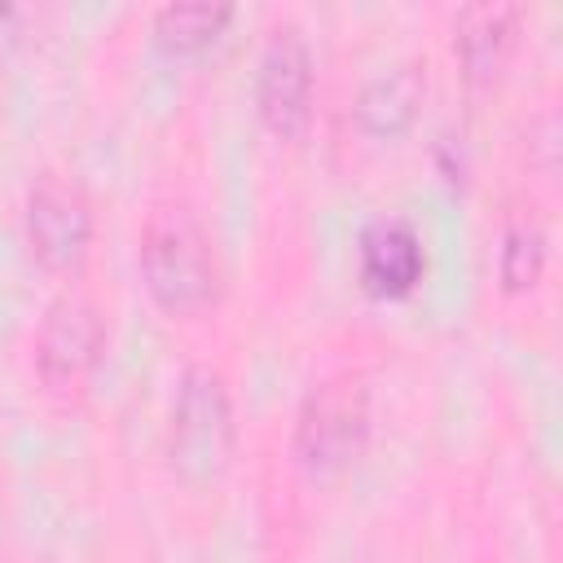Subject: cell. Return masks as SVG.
<instances>
[{
  "mask_svg": "<svg viewBox=\"0 0 563 563\" xmlns=\"http://www.w3.org/2000/svg\"><path fill=\"white\" fill-rule=\"evenodd\" d=\"M141 277L163 312H198L220 295V260L207 224L185 202H158L141 229Z\"/></svg>",
  "mask_w": 563,
  "mask_h": 563,
  "instance_id": "obj_1",
  "label": "cell"
},
{
  "mask_svg": "<svg viewBox=\"0 0 563 563\" xmlns=\"http://www.w3.org/2000/svg\"><path fill=\"white\" fill-rule=\"evenodd\" d=\"M233 400L211 365H189L172 396L167 462L185 484H211L233 457Z\"/></svg>",
  "mask_w": 563,
  "mask_h": 563,
  "instance_id": "obj_2",
  "label": "cell"
},
{
  "mask_svg": "<svg viewBox=\"0 0 563 563\" xmlns=\"http://www.w3.org/2000/svg\"><path fill=\"white\" fill-rule=\"evenodd\" d=\"M369 444V391L361 378L339 374L317 383L299 413H295V462L308 475H339L347 471Z\"/></svg>",
  "mask_w": 563,
  "mask_h": 563,
  "instance_id": "obj_3",
  "label": "cell"
},
{
  "mask_svg": "<svg viewBox=\"0 0 563 563\" xmlns=\"http://www.w3.org/2000/svg\"><path fill=\"white\" fill-rule=\"evenodd\" d=\"M106 321L88 295H57L35 330V369L53 391H75L101 361Z\"/></svg>",
  "mask_w": 563,
  "mask_h": 563,
  "instance_id": "obj_4",
  "label": "cell"
},
{
  "mask_svg": "<svg viewBox=\"0 0 563 563\" xmlns=\"http://www.w3.org/2000/svg\"><path fill=\"white\" fill-rule=\"evenodd\" d=\"M255 106L273 136L290 141L303 132L312 110V53L299 26L282 22L268 31L260 70H255Z\"/></svg>",
  "mask_w": 563,
  "mask_h": 563,
  "instance_id": "obj_5",
  "label": "cell"
},
{
  "mask_svg": "<svg viewBox=\"0 0 563 563\" xmlns=\"http://www.w3.org/2000/svg\"><path fill=\"white\" fill-rule=\"evenodd\" d=\"M26 242L44 268H70L92 242L88 194L57 172H44L26 194Z\"/></svg>",
  "mask_w": 563,
  "mask_h": 563,
  "instance_id": "obj_6",
  "label": "cell"
},
{
  "mask_svg": "<svg viewBox=\"0 0 563 563\" xmlns=\"http://www.w3.org/2000/svg\"><path fill=\"white\" fill-rule=\"evenodd\" d=\"M356 268H361V282L369 295H378V299L409 295L427 273V251H422L418 229L400 216L369 220L356 238Z\"/></svg>",
  "mask_w": 563,
  "mask_h": 563,
  "instance_id": "obj_7",
  "label": "cell"
},
{
  "mask_svg": "<svg viewBox=\"0 0 563 563\" xmlns=\"http://www.w3.org/2000/svg\"><path fill=\"white\" fill-rule=\"evenodd\" d=\"M515 35H519V4H506V0L466 4L453 22V48H457L466 84L475 88L493 84L515 48Z\"/></svg>",
  "mask_w": 563,
  "mask_h": 563,
  "instance_id": "obj_8",
  "label": "cell"
},
{
  "mask_svg": "<svg viewBox=\"0 0 563 563\" xmlns=\"http://www.w3.org/2000/svg\"><path fill=\"white\" fill-rule=\"evenodd\" d=\"M422 97H427V70L418 62H396L361 84L352 106L356 128L369 136H400L418 119Z\"/></svg>",
  "mask_w": 563,
  "mask_h": 563,
  "instance_id": "obj_9",
  "label": "cell"
},
{
  "mask_svg": "<svg viewBox=\"0 0 563 563\" xmlns=\"http://www.w3.org/2000/svg\"><path fill=\"white\" fill-rule=\"evenodd\" d=\"M233 9L229 4H207V0H172L163 9H154V44L172 57H189L202 53L224 26H229Z\"/></svg>",
  "mask_w": 563,
  "mask_h": 563,
  "instance_id": "obj_10",
  "label": "cell"
},
{
  "mask_svg": "<svg viewBox=\"0 0 563 563\" xmlns=\"http://www.w3.org/2000/svg\"><path fill=\"white\" fill-rule=\"evenodd\" d=\"M545 268V233L532 216H510L506 229H501V251H497V273H501V286L515 295V290H528L537 286Z\"/></svg>",
  "mask_w": 563,
  "mask_h": 563,
  "instance_id": "obj_11",
  "label": "cell"
},
{
  "mask_svg": "<svg viewBox=\"0 0 563 563\" xmlns=\"http://www.w3.org/2000/svg\"><path fill=\"white\" fill-rule=\"evenodd\" d=\"M4 18H13V9H9V4H0V22H4Z\"/></svg>",
  "mask_w": 563,
  "mask_h": 563,
  "instance_id": "obj_12",
  "label": "cell"
}]
</instances>
